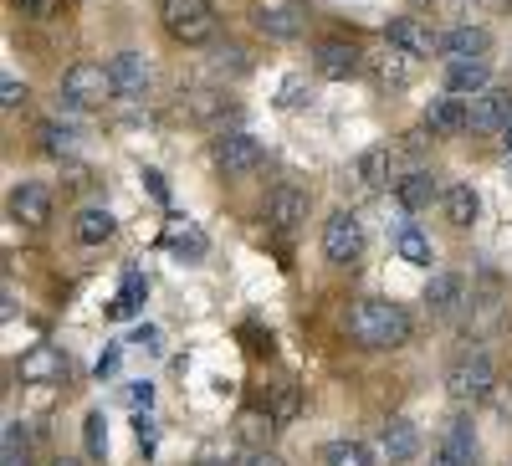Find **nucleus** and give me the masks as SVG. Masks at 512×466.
I'll use <instances>...</instances> for the list:
<instances>
[{
  "instance_id": "1",
  "label": "nucleus",
  "mask_w": 512,
  "mask_h": 466,
  "mask_svg": "<svg viewBox=\"0 0 512 466\" xmlns=\"http://www.w3.org/2000/svg\"><path fill=\"white\" fill-rule=\"evenodd\" d=\"M349 338L369 354H390L410 338V313L400 303H384V298H364L349 308Z\"/></svg>"
},
{
  "instance_id": "2",
  "label": "nucleus",
  "mask_w": 512,
  "mask_h": 466,
  "mask_svg": "<svg viewBox=\"0 0 512 466\" xmlns=\"http://www.w3.org/2000/svg\"><path fill=\"white\" fill-rule=\"evenodd\" d=\"M159 26L180 47H205V41H216L221 16L210 0H159Z\"/></svg>"
},
{
  "instance_id": "3",
  "label": "nucleus",
  "mask_w": 512,
  "mask_h": 466,
  "mask_svg": "<svg viewBox=\"0 0 512 466\" xmlns=\"http://www.w3.org/2000/svg\"><path fill=\"white\" fill-rule=\"evenodd\" d=\"M492 390H497V369H492V359H487L482 349L451 359V369H446V395H451L456 405L492 400Z\"/></svg>"
},
{
  "instance_id": "4",
  "label": "nucleus",
  "mask_w": 512,
  "mask_h": 466,
  "mask_svg": "<svg viewBox=\"0 0 512 466\" xmlns=\"http://www.w3.org/2000/svg\"><path fill=\"white\" fill-rule=\"evenodd\" d=\"M108 98H118V93H113V77L103 62H72L62 72V103L67 108H103Z\"/></svg>"
},
{
  "instance_id": "5",
  "label": "nucleus",
  "mask_w": 512,
  "mask_h": 466,
  "mask_svg": "<svg viewBox=\"0 0 512 466\" xmlns=\"http://www.w3.org/2000/svg\"><path fill=\"white\" fill-rule=\"evenodd\" d=\"M251 26L262 31L267 41H297L308 31V11H303V0H256Z\"/></svg>"
},
{
  "instance_id": "6",
  "label": "nucleus",
  "mask_w": 512,
  "mask_h": 466,
  "mask_svg": "<svg viewBox=\"0 0 512 466\" xmlns=\"http://www.w3.org/2000/svg\"><path fill=\"white\" fill-rule=\"evenodd\" d=\"M210 159H216V169L226 180H246V175L262 169L267 149H262V139H251V134H221L216 144H210Z\"/></svg>"
},
{
  "instance_id": "7",
  "label": "nucleus",
  "mask_w": 512,
  "mask_h": 466,
  "mask_svg": "<svg viewBox=\"0 0 512 466\" xmlns=\"http://www.w3.org/2000/svg\"><path fill=\"white\" fill-rule=\"evenodd\" d=\"M323 257L333 267H349L364 257V226L354 210H333V216L323 221Z\"/></svg>"
},
{
  "instance_id": "8",
  "label": "nucleus",
  "mask_w": 512,
  "mask_h": 466,
  "mask_svg": "<svg viewBox=\"0 0 512 466\" xmlns=\"http://www.w3.org/2000/svg\"><path fill=\"white\" fill-rule=\"evenodd\" d=\"M466 134H502L507 123H512V93H502V88H487V93H477V98H466Z\"/></svg>"
},
{
  "instance_id": "9",
  "label": "nucleus",
  "mask_w": 512,
  "mask_h": 466,
  "mask_svg": "<svg viewBox=\"0 0 512 466\" xmlns=\"http://www.w3.org/2000/svg\"><path fill=\"white\" fill-rule=\"evenodd\" d=\"M384 41L400 47V52H410V57H420V62L441 52V36L425 21H415V16H390V21H384Z\"/></svg>"
},
{
  "instance_id": "10",
  "label": "nucleus",
  "mask_w": 512,
  "mask_h": 466,
  "mask_svg": "<svg viewBox=\"0 0 512 466\" xmlns=\"http://www.w3.org/2000/svg\"><path fill=\"white\" fill-rule=\"evenodd\" d=\"M472 461H477V431L466 415H456L441 431V441L431 446V466H472Z\"/></svg>"
},
{
  "instance_id": "11",
  "label": "nucleus",
  "mask_w": 512,
  "mask_h": 466,
  "mask_svg": "<svg viewBox=\"0 0 512 466\" xmlns=\"http://www.w3.org/2000/svg\"><path fill=\"white\" fill-rule=\"evenodd\" d=\"M11 221H21V226H47L52 221V185H41V180H21V185H11Z\"/></svg>"
},
{
  "instance_id": "12",
  "label": "nucleus",
  "mask_w": 512,
  "mask_h": 466,
  "mask_svg": "<svg viewBox=\"0 0 512 466\" xmlns=\"http://www.w3.org/2000/svg\"><path fill=\"white\" fill-rule=\"evenodd\" d=\"M267 221H272V231H282V236H292L297 226H308V190H303V185H277V190L267 195Z\"/></svg>"
},
{
  "instance_id": "13",
  "label": "nucleus",
  "mask_w": 512,
  "mask_h": 466,
  "mask_svg": "<svg viewBox=\"0 0 512 466\" xmlns=\"http://www.w3.org/2000/svg\"><path fill=\"white\" fill-rule=\"evenodd\" d=\"M108 77H113V93H118L123 103H134V98L149 93V57H144V52H118V57L108 62Z\"/></svg>"
},
{
  "instance_id": "14",
  "label": "nucleus",
  "mask_w": 512,
  "mask_h": 466,
  "mask_svg": "<svg viewBox=\"0 0 512 466\" xmlns=\"http://www.w3.org/2000/svg\"><path fill=\"white\" fill-rule=\"evenodd\" d=\"M16 374H21V385H57V379L67 374V354L57 344H36V349L21 354Z\"/></svg>"
},
{
  "instance_id": "15",
  "label": "nucleus",
  "mask_w": 512,
  "mask_h": 466,
  "mask_svg": "<svg viewBox=\"0 0 512 466\" xmlns=\"http://www.w3.org/2000/svg\"><path fill=\"white\" fill-rule=\"evenodd\" d=\"M354 180H359V190H364V195H379L384 185L395 180V149H390V144L364 149V154L354 159Z\"/></svg>"
},
{
  "instance_id": "16",
  "label": "nucleus",
  "mask_w": 512,
  "mask_h": 466,
  "mask_svg": "<svg viewBox=\"0 0 512 466\" xmlns=\"http://www.w3.org/2000/svg\"><path fill=\"white\" fill-rule=\"evenodd\" d=\"M313 62H318V72H323V77H333V82H344V77H354V72L364 67V57L349 47V41H338V36L313 41Z\"/></svg>"
},
{
  "instance_id": "17",
  "label": "nucleus",
  "mask_w": 512,
  "mask_h": 466,
  "mask_svg": "<svg viewBox=\"0 0 512 466\" xmlns=\"http://www.w3.org/2000/svg\"><path fill=\"white\" fill-rule=\"evenodd\" d=\"M369 72H374L379 88H410V82L420 77V57H410V52H400V47H384V52L369 62Z\"/></svg>"
},
{
  "instance_id": "18",
  "label": "nucleus",
  "mask_w": 512,
  "mask_h": 466,
  "mask_svg": "<svg viewBox=\"0 0 512 466\" xmlns=\"http://www.w3.org/2000/svg\"><path fill=\"white\" fill-rule=\"evenodd\" d=\"M487 52H492V31H482V26H451L441 36V57L446 62H477Z\"/></svg>"
},
{
  "instance_id": "19",
  "label": "nucleus",
  "mask_w": 512,
  "mask_h": 466,
  "mask_svg": "<svg viewBox=\"0 0 512 466\" xmlns=\"http://www.w3.org/2000/svg\"><path fill=\"white\" fill-rule=\"evenodd\" d=\"M466 98L456 93H441L431 108H425V134H436V139H451V134H466Z\"/></svg>"
},
{
  "instance_id": "20",
  "label": "nucleus",
  "mask_w": 512,
  "mask_h": 466,
  "mask_svg": "<svg viewBox=\"0 0 512 466\" xmlns=\"http://www.w3.org/2000/svg\"><path fill=\"white\" fill-rule=\"evenodd\" d=\"M461 298H466V282L456 272H431V277H425V287H420V303L431 308V313H441V318L456 313Z\"/></svg>"
},
{
  "instance_id": "21",
  "label": "nucleus",
  "mask_w": 512,
  "mask_h": 466,
  "mask_svg": "<svg viewBox=\"0 0 512 466\" xmlns=\"http://www.w3.org/2000/svg\"><path fill=\"white\" fill-rule=\"evenodd\" d=\"M492 88V67H487V57H477V62H446V93H456V98H477V93H487Z\"/></svg>"
},
{
  "instance_id": "22",
  "label": "nucleus",
  "mask_w": 512,
  "mask_h": 466,
  "mask_svg": "<svg viewBox=\"0 0 512 466\" xmlns=\"http://www.w3.org/2000/svg\"><path fill=\"white\" fill-rule=\"evenodd\" d=\"M379 456L390 461V466H405L420 456V431L410 426V420H390V426L379 431Z\"/></svg>"
},
{
  "instance_id": "23",
  "label": "nucleus",
  "mask_w": 512,
  "mask_h": 466,
  "mask_svg": "<svg viewBox=\"0 0 512 466\" xmlns=\"http://www.w3.org/2000/svg\"><path fill=\"white\" fill-rule=\"evenodd\" d=\"M436 195H441V180L431 175V169H410V175H400V180H395V200H400L405 210H425V205H436Z\"/></svg>"
},
{
  "instance_id": "24",
  "label": "nucleus",
  "mask_w": 512,
  "mask_h": 466,
  "mask_svg": "<svg viewBox=\"0 0 512 466\" xmlns=\"http://www.w3.org/2000/svg\"><path fill=\"white\" fill-rule=\"evenodd\" d=\"M180 108H185L190 123H216L221 113H231V98H226L221 88H195V93L180 98Z\"/></svg>"
},
{
  "instance_id": "25",
  "label": "nucleus",
  "mask_w": 512,
  "mask_h": 466,
  "mask_svg": "<svg viewBox=\"0 0 512 466\" xmlns=\"http://www.w3.org/2000/svg\"><path fill=\"white\" fill-rule=\"evenodd\" d=\"M77 241L82 246H103V241H113V231H118V221H113V210H103V205H88V210H77Z\"/></svg>"
},
{
  "instance_id": "26",
  "label": "nucleus",
  "mask_w": 512,
  "mask_h": 466,
  "mask_svg": "<svg viewBox=\"0 0 512 466\" xmlns=\"http://www.w3.org/2000/svg\"><path fill=\"white\" fill-rule=\"evenodd\" d=\"M164 246L175 251V257H190V262H200L205 251H210V241H205V231L195 221H175V226L164 231Z\"/></svg>"
},
{
  "instance_id": "27",
  "label": "nucleus",
  "mask_w": 512,
  "mask_h": 466,
  "mask_svg": "<svg viewBox=\"0 0 512 466\" xmlns=\"http://www.w3.org/2000/svg\"><path fill=\"white\" fill-rule=\"evenodd\" d=\"M0 466H31V431L21 420H6L0 431Z\"/></svg>"
},
{
  "instance_id": "28",
  "label": "nucleus",
  "mask_w": 512,
  "mask_h": 466,
  "mask_svg": "<svg viewBox=\"0 0 512 466\" xmlns=\"http://www.w3.org/2000/svg\"><path fill=\"white\" fill-rule=\"evenodd\" d=\"M477 210H482V200H477V190L472 185H451L446 190V221L451 226H477Z\"/></svg>"
},
{
  "instance_id": "29",
  "label": "nucleus",
  "mask_w": 512,
  "mask_h": 466,
  "mask_svg": "<svg viewBox=\"0 0 512 466\" xmlns=\"http://www.w3.org/2000/svg\"><path fill=\"white\" fill-rule=\"evenodd\" d=\"M395 251L410 262V267H431L436 262V251H431V236H425L420 226H400V236H395Z\"/></svg>"
},
{
  "instance_id": "30",
  "label": "nucleus",
  "mask_w": 512,
  "mask_h": 466,
  "mask_svg": "<svg viewBox=\"0 0 512 466\" xmlns=\"http://www.w3.org/2000/svg\"><path fill=\"white\" fill-rule=\"evenodd\" d=\"M236 431H241L246 446H267V441L277 436V415H272V410H267V415H262V410H241V415H236Z\"/></svg>"
},
{
  "instance_id": "31",
  "label": "nucleus",
  "mask_w": 512,
  "mask_h": 466,
  "mask_svg": "<svg viewBox=\"0 0 512 466\" xmlns=\"http://www.w3.org/2000/svg\"><path fill=\"white\" fill-rule=\"evenodd\" d=\"M323 466H374V451L364 441H328L323 446Z\"/></svg>"
},
{
  "instance_id": "32",
  "label": "nucleus",
  "mask_w": 512,
  "mask_h": 466,
  "mask_svg": "<svg viewBox=\"0 0 512 466\" xmlns=\"http://www.w3.org/2000/svg\"><path fill=\"white\" fill-rule=\"evenodd\" d=\"M41 154H52V159H72L77 154V129H67V123H41Z\"/></svg>"
},
{
  "instance_id": "33",
  "label": "nucleus",
  "mask_w": 512,
  "mask_h": 466,
  "mask_svg": "<svg viewBox=\"0 0 512 466\" xmlns=\"http://www.w3.org/2000/svg\"><path fill=\"white\" fill-rule=\"evenodd\" d=\"M144 298H149V282H144L139 272H128V277H123V292L113 298L108 313H113V318H134V313L144 308Z\"/></svg>"
},
{
  "instance_id": "34",
  "label": "nucleus",
  "mask_w": 512,
  "mask_h": 466,
  "mask_svg": "<svg viewBox=\"0 0 512 466\" xmlns=\"http://www.w3.org/2000/svg\"><path fill=\"white\" fill-rule=\"evenodd\" d=\"M82 446H88L93 461L108 456V420H103V410H93L88 420H82Z\"/></svg>"
},
{
  "instance_id": "35",
  "label": "nucleus",
  "mask_w": 512,
  "mask_h": 466,
  "mask_svg": "<svg viewBox=\"0 0 512 466\" xmlns=\"http://www.w3.org/2000/svg\"><path fill=\"white\" fill-rule=\"evenodd\" d=\"M216 67H221V72H231V77H241V72H251V52H246V47H236V41H226V47L216 52Z\"/></svg>"
},
{
  "instance_id": "36",
  "label": "nucleus",
  "mask_w": 512,
  "mask_h": 466,
  "mask_svg": "<svg viewBox=\"0 0 512 466\" xmlns=\"http://www.w3.org/2000/svg\"><path fill=\"white\" fill-rule=\"evenodd\" d=\"M26 82L16 77V72H6V77H0V108H26Z\"/></svg>"
},
{
  "instance_id": "37",
  "label": "nucleus",
  "mask_w": 512,
  "mask_h": 466,
  "mask_svg": "<svg viewBox=\"0 0 512 466\" xmlns=\"http://www.w3.org/2000/svg\"><path fill=\"white\" fill-rule=\"evenodd\" d=\"M313 93H308V77H287L282 93H277V108H303Z\"/></svg>"
},
{
  "instance_id": "38",
  "label": "nucleus",
  "mask_w": 512,
  "mask_h": 466,
  "mask_svg": "<svg viewBox=\"0 0 512 466\" xmlns=\"http://www.w3.org/2000/svg\"><path fill=\"white\" fill-rule=\"evenodd\" d=\"M297 410H303V395H297V385H282V390H277V400H272V415H277V426H282V420H292Z\"/></svg>"
},
{
  "instance_id": "39",
  "label": "nucleus",
  "mask_w": 512,
  "mask_h": 466,
  "mask_svg": "<svg viewBox=\"0 0 512 466\" xmlns=\"http://www.w3.org/2000/svg\"><path fill=\"white\" fill-rule=\"evenodd\" d=\"M231 466H282V456H277V451H267V446H246Z\"/></svg>"
},
{
  "instance_id": "40",
  "label": "nucleus",
  "mask_w": 512,
  "mask_h": 466,
  "mask_svg": "<svg viewBox=\"0 0 512 466\" xmlns=\"http://www.w3.org/2000/svg\"><path fill=\"white\" fill-rule=\"evenodd\" d=\"M487 405L497 410V420H512V379H497V390H492Z\"/></svg>"
},
{
  "instance_id": "41",
  "label": "nucleus",
  "mask_w": 512,
  "mask_h": 466,
  "mask_svg": "<svg viewBox=\"0 0 512 466\" xmlns=\"http://www.w3.org/2000/svg\"><path fill=\"white\" fill-rule=\"evenodd\" d=\"M16 6H21L26 16H41V21H47V16H57V0H16Z\"/></svg>"
},
{
  "instance_id": "42",
  "label": "nucleus",
  "mask_w": 512,
  "mask_h": 466,
  "mask_svg": "<svg viewBox=\"0 0 512 466\" xmlns=\"http://www.w3.org/2000/svg\"><path fill=\"white\" fill-rule=\"evenodd\" d=\"M144 185H149V195H154V200H169V185H164L159 169H144Z\"/></svg>"
},
{
  "instance_id": "43",
  "label": "nucleus",
  "mask_w": 512,
  "mask_h": 466,
  "mask_svg": "<svg viewBox=\"0 0 512 466\" xmlns=\"http://www.w3.org/2000/svg\"><path fill=\"white\" fill-rule=\"evenodd\" d=\"M128 400H134V405H154V385H128Z\"/></svg>"
},
{
  "instance_id": "44",
  "label": "nucleus",
  "mask_w": 512,
  "mask_h": 466,
  "mask_svg": "<svg viewBox=\"0 0 512 466\" xmlns=\"http://www.w3.org/2000/svg\"><path fill=\"white\" fill-rule=\"evenodd\" d=\"M502 149H507V159H512V123H507V129H502Z\"/></svg>"
},
{
  "instance_id": "45",
  "label": "nucleus",
  "mask_w": 512,
  "mask_h": 466,
  "mask_svg": "<svg viewBox=\"0 0 512 466\" xmlns=\"http://www.w3.org/2000/svg\"><path fill=\"white\" fill-rule=\"evenodd\" d=\"M195 466H221V461H216V456H200V461H195Z\"/></svg>"
},
{
  "instance_id": "46",
  "label": "nucleus",
  "mask_w": 512,
  "mask_h": 466,
  "mask_svg": "<svg viewBox=\"0 0 512 466\" xmlns=\"http://www.w3.org/2000/svg\"><path fill=\"white\" fill-rule=\"evenodd\" d=\"M52 466H77V461H52Z\"/></svg>"
},
{
  "instance_id": "47",
  "label": "nucleus",
  "mask_w": 512,
  "mask_h": 466,
  "mask_svg": "<svg viewBox=\"0 0 512 466\" xmlns=\"http://www.w3.org/2000/svg\"><path fill=\"white\" fill-rule=\"evenodd\" d=\"M507 164H512V159H507Z\"/></svg>"
}]
</instances>
